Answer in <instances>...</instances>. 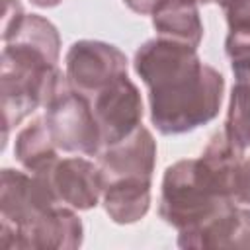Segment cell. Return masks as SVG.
Listing matches in <instances>:
<instances>
[{
  "label": "cell",
  "mask_w": 250,
  "mask_h": 250,
  "mask_svg": "<svg viewBox=\"0 0 250 250\" xmlns=\"http://www.w3.org/2000/svg\"><path fill=\"white\" fill-rule=\"evenodd\" d=\"M146 94L150 123L160 135H182L219 115L225 78L195 47L166 37L139 45L133 59Z\"/></svg>",
  "instance_id": "1"
},
{
  "label": "cell",
  "mask_w": 250,
  "mask_h": 250,
  "mask_svg": "<svg viewBox=\"0 0 250 250\" xmlns=\"http://www.w3.org/2000/svg\"><path fill=\"white\" fill-rule=\"evenodd\" d=\"M59 55L31 41L12 37L4 41L0 55V104L4 119V143L12 127L20 125L35 109L45 107L64 86L59 70Z\"/></svg>",
  "instance_id": "2"
},
{
  "label": "cell",
  "mask_w": 250,
  "mask_h": 250,
  "mask_svg": "<svg viewBox=\"0 0 250 250\" xmlns=\"http://www.w3.org/2000/svg\"><path fill=\"white\" fill-rule=\"evenodd\" d=\"M234 205L201 158H184L164 170L158 213L178 230V244L201 232Z\"/></svg>",
  "instance_id": "3"
},
{
  "label": "cell",
  "mask_w": 250,
  "mask_h": 250,
  "mask_svg": "<svg viewBox=\"0 0 250 250\" xmlns=\"http://www.w3.org/2000/svg\"><path fill=\"white\" fill-rule=\"evenodd\" d=\"M43 109V119L59 152L82 156H96L100 152L102 139L90 100L70 88L68 80Z\"/></svg>",
  "instance_id": "4"
},
{
  "label": "cell",
  "mask_w": 250,
  "mask_h": 250,
  "mask_svg": "<svg viewBox=\"0 0 250 250\" xmlns=\"http://www.w3.org/2000/svg\"><path fill=\"white\" fill-rule=\"evenodd\" d=\"M55 205L59 201L43 178L31 172L4 168L0 180V244L10 248L23 229Z\"/></svg>",
  "instance_id": "5"
},
{
  "label": "cell",
  "mask_w": 250,
  "mask_h": 250,
  "mask_svg": "<svg viewBox=\"0 0 250 250\" xmlns=\"http://www.w3.org/2000/svg\"><path fill=\"white\" fill-rule=\"evenodd\" d=\"M129 61L125 53L105 41H74L64 55V76L76 92L86 98L105 88L115 78L127 74Z\"/></svg>",
  "instance_id": "6"
},
{
  "label": "cell",
  "mask_w": 250,
  "mask_h": 250,
  "mask_svg": "<svg viewBox=\"0 0 250 250\" xmlns=\"http://www.w3.org/2000/svg\"><path fill=\"white\" fill-rule=\"evenodd\" d=\"M88 100L100 129L102 148L129 137L143 125V98L129 74L115 78Z\"/></svg>",
  "instance_id": "7"
},
{
  "label": "cell",
  "mask_w": 250,
  "mask_h": 250,
  "mask_svg": "<svg viewBox=\"0 0 250 250\" xmlns=\"http://www.w3.org/2000/svg\"><path fill=\"white\" fill-rule=\"evenodd\" d=\"M37 176L45 180L59 203L74 211H88L96 207L105 184L98 162H92L82 154L66 158L59 156Z\"/></svg>",
  "instance_id": "8"
},
{
  "label": "cell",
  "mask_w": 250,
  "mask_h": 250,
  "mask_svg": "<svg viewBox=\"0 0 250 250\" xmlns=\"http://www.w3.org/2000/svg\"><path fill=\"white\" fill-rule=\"evenodd\" d=\"M96 156L105 184L119 178L152 180L156 164V141L145 125H139L129 137L100 148Z\"/></svg>",
  "instance_id": "9"
},
{
  "label": "cell",
  "mask_w": 250,
  "mask_h": 250,
  "mask_svg": "<svg viewBox=\"0 0 250 250\" xmlns=\"http://www.w3.org/2000/svg\"><path fill=\"white\" fill-rule=\"evenodd\" d=\"M234 145L225 131L215 133L201 152V160L236 205H250V154Z\"/></svg>",
  "instance_id": "10"
},
{
  "label": "cell",
  "mask_w": 250,
  "mask_h": 250,
  "mask_svg": "<svg viewBox=\"0 0 250 250\" xmlns=\"http://www.w3.org/2000/svg\"><path fill=\"white\" fill-rule=\"evenodd\" d=\"M234 84L227 107L225 133L240 148L250 146V41L225 39Z\"/></svg>",
  "instance_id": "11"
},
{
  "label": "cell",
  "mask_w": 250,
  "mask_h": 250,
  "mask_svg": "<svg viewBox=\"0 0 250 250\" xmlns=\"http://www.w3.org/2000/svg\"><path fill=\"white\" fill-rule=\"evenodd\" d=\"M148 178H119L107 182L102 191V205L115 225H133L141 221L150 207Z\"/></svg>",
  "instance_id": "12"
},
{
  "label": "cell",
  "mask_w": 250,
  "mask_h": 250,
  "mask_svg": "<svg viewBox=\"0 0 250 250\" xmlns=\"http://www.w3.org/2000/svg\"><path fill=\"white\" fill-rule=\"evenodd\" d=\"M152 27L158 37H166L172 41L186 43L189 47H199L203 39V21L199 18L197 4L180 2V0H164L150 14Z\"/></svg>",
  "instance_id": "13"
},
{
  "label": "cell",
  "mask_w": 250,
  "mask_h": 250,
  "mask_svg": "<svg viewBox=\"0 0 250 250\" xmlns=\"http://www.w3.org/2000/svg\"><path fill=\"white\" fill-rule=\"evenodd\" d=\"M180 248H250V209L234 205Z\"/></svg>",
  "instance_id": "14"
},
{
  "label": "cell",
  "mask_w": 250,
  "mask_h": 250,
  "mask_svg": "<svg viewBox=\"0 0 250 250\" xmlns=\"http://www.w3.org/2000/svg\"><path fill=\"white\" fill-rule=\"evenodd\" d=\"M14 156L31 174L47 170L59 158V148L49 135L43 115L35 117L29 125L20 129L14 141Z\"/></svg>",
  "instance_id": "15"
},
{
  "label": "cell",
  "mask_w": 250,
  "mask_h": 250,
  "mask_svg": "<svg viewBox=\"0 0 250 250\" xmlns=\"http://www.w3.org/2000/svg\"><path fill=\"white\" fill-rule=\"evenodd\" d=\"M221 8L227 16V39L250 41V0H227Z\"/></svg>",
  "instance_id": "16"
},
{
  "label": "cell",
  "mask_w": 250,
  "mask_h": 250,
  "mask_svg": "<svg viewBox=\"0 0 250 250\" xmlns=\"http://www.w3.org/2000/svg\"><path fill=\"white\" fill-rule=\"evenodd\" d=\"M25 12L20 0H2V39H6L23 20Z\"/></svg>",
  "instance_id": "17"
},
{
  "label": "cell",
  "mask_w": 250,
  "mask_h": 250,
  "mask_svg": "<svg viewBox=\"0 0 250 250\" xmlns=\"http://www.w3.org/2000/svg\"><path fill=\"white\" fill-rule=\"evenodd\" d=\"M123 4L133 10L135 14H141V16H150L156 6L160 4V0H123Z\"/></svg>",
  "instance_id": "18"
},
{
  "label": "cell",
  "mask_w": 250,
  "mask_h": 250,
  "mask_svg": "<svg viewBox=\"0 0 250 250\" xmlns=\"http://www.w3.org/2000/svg\"><path fill=\"white\" fill-rule=\"evenodd\" d=\"M31 4H35V6H39V8H55V6H59L62 0H29Z\"/></svg>",
  "instance_id": "19"
},
{
  "label": "cell",
  "mask_w": 250,
  "mask_h": 250,
  "mask_svg": "<svg viewBox=\"0 0 250 250\" xmlns=\"http://www.w3.org/2000/svg\"><path fill=\"white\" fill-rule=\"evenodd\" d=\"M160 2H164V0H160ZM180 2H193V4H209V2H213V0H180Z\"/></svg>",
  "instance_id": "20"
},
{
  "label": "cell",
  "mask_w": 250,
  "mask_h": 250,
  "mask_svg": "<svg viewBox=\"0 0 250 250\" xmlns=\"http://www.w3.org/2000/svg\"><path fill=\"white\" fill-rule=\"evenodd\" d=\"M213 2H217V4H219V6H223V4H225V2H227V0H213Z\"/></svg>",
  "instance_id": "21"
}]
</instances>
